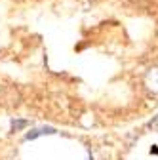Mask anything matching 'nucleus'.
I'll return each mask as SVG.
<instances>
[{
	"label": "nucleus",
	"mask_w": 158,
	"mask_h": 160,
	"mask_svg": "<svg viewBox=\"0 0 158 160\" xmlns=\"http://www.w3.org/2000/svg\"><path fill=\"white\" fill-rule=\"evenodd\" d=\"M143 86L149 93L158 95V67H151L143 76Z\"/></svg>",
	"instance_id": "nucleus-1"
},
{
	"label": "nucleus",
	"mask_w": 158,
	"mask_h": 160,
	"mask_svg": "<svg viewBox=\"0 0 158 160\" xmlns=\"http://www.w3.org/2000/svg\"><path fill=\"white\" fill-rule=\"evenodd\" d=\"M53 133H55V128H52V126H40V128L31 130V132L25 135V139H36V137H42V135H53Z\"/></svg>",
	"instance_id": "nucleus-2"
},
{
	"label": "nucleus",
	"mask_w": 158,
	"mask_h": 160,
	"mask_svg": "<svg viewBox=\"0 0 158 160\" xmlns=\"http://www.w3.org/2000/svg\"><path fill=\"white\" fill-rule=\"evenodd\" d=\"M149 126H151V128H152L154 132H158V116H154V120H152V122H151Z\"/></svg>",
	"instance_id": "nucleus-3"
}]
</instances>
